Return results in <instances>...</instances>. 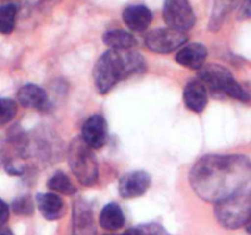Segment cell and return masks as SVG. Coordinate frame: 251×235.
<instances>
[{
	"label": "cell",
	"instance_id": "18",
	"mask_svg": "<svg viewBox=\"0 0 251 235\" xmlns=\"http://www.w3.org/2000/svg\"><path fill=\"white\" fill-rule=\"evenodd\" d=\"M17 9L14 4L0 6V33L9 34L15 28Z\"/></svg>",
	"mask_w": 251,
	"mask_h": 235
},
{
	"label": "cell",
	"instance_id": "19",
	"mask_svg": "<svg viewBox=\"0 0 251 235\" xmlns=\"http://www.w3.org/2000/svg\"><path fill=\"white\" fill-rule=\"evenodd\" d=\"M17 104L9 98H0V126L7 124L15 118Z\"/></svg>",
	"mask_w": 251,
	"mask_h": 235
},
{
	"label": "cell",
	"instance_id": "8",
	"mask_svg": "<svg viewBox=\"0 0 251 235\" xmlns=\"http://www.w3.org/2000/svg\"><path fill=\"white\" fill-rule=\"evenodd\" d=\"M82 140L92 149H100L107 143L108 125L100 114L91 115L82 126Z\"/></svg>",
	"mask_w": 251,
	"mask_h": 235
},
{
	"label": "cell",
	"instance_id": "14",
	"mask_svg": "<svg viewBox=\"0 0 251 235\" xmlns=\"http://www.w3.org/2000/svg\"><path fill=\"white\" fill-rule=\"evenodd\" d=\"M17 99L22 107L31 109H43L48 102L46 91L33 83L22 86L17 92Z\"/></svg>",
	"mask_w": 251,
	"mask_h": 235
},
{
	"label": "cell",
	"instance_id": "10",
	"mask_svg": "<svg viewBox=\"0 0 251 235\" xmlns=\"http://www.w3.org/2000/svg\"><path fill=\"white\" fill-rule=\"evenodd\" d=\"M183 98L185 105L191 112H203L207 105V87L200 78L189 81L184 88Z\"/></svg>",
	"mask_w": 251,
	"mask_h": 235
},
{
	"label": "cell",
	"instance_id": "15",
	"mask_svg": "<svg viewBox=\"0 0 251 235\" xmlns=\"http://www.w3.org/2000/svg\"><path fill=\"white\" fill-rule=\"evenodd\" d=\"M103 42L113 50H129L137 46L136 38L124 29H112L105 32Z\"/></svg>",
	"mask_w": 251,
	"mask_h": 235
},
{
	"label": "cell",
	"instance_id": "6",
	"mask_svg": "<svg viewBox=\"0 0 251 235\" xmlns=\"http://www.w3.org/2000/svg\"><path fill=\"white\" fill-rule=\"evenodd\" d=\"M163 20L168 28L185 33L193 28L195 15L189 0H164Z\"/></svg>",
	"mask_w": 251,
	"mask_h": 235
},
{
	"label": "cell",
	"instance_id": "23",
	"mask_svg": "<svg viewBox=\"0 0 251 235\" xmlns=\"http://www.w3.org/2000/svg\"><path fill=\"white\" fill-rule=\"evenodd\" d=\"M123 235H146L141 229H136V228H132V229H127L126 232Z\"/></svg>",
	"mask_w": 251,
	"mask_h": 235
},
{
	"label": "cell",
	"instance_id": "9",
	"mask_svg": "<svg viewBox=\"0 0 251 235\" xmlns=\"http://www.w3.org/2000/svg\"><path fill=\"white\" fill-rule=\"evenodd\" d=\"M151 186V175L144 170L127 173L119 181V193L124 198H135L144 195Z\"/></svg>",
	"mask_w": 251,
	"mask_h": 235
},
{
	"label": "cell",
	"instance_id": "21",
	"mask_svg": "<svg viewBox=\"0 0 251 235\" xmlns=\"http://www.w3.org/2000/svg\"><path fill=\"white\" fill-rule=\"evenodd\" d=\"M239 19H251V0H244L239 9Z\"/></svg>",
	"mask_w": 251,
	"mask_h": 235
},
{
	"label": "cell",
	"instance_id": "12",
	"mask_svg": "<svg viewBox=\"0 0 251 235\" xmlns=\"http://www.w3.org/2000/svg\"><path fill=\"white\" fill-rule=\"evenodd\" d=\"M152 12L145 5H131L123 11V20L129 29L144 32L152 22Z\"/></svg>",
	"mask_w": 251,
	"mask_h": 235
},
{
	"label": "cell",
	"instance_id": "2",
	"mask_svg": "<svg viewBox=\"0 0 251 235\" xmlns=\"http://www.w3.org/2000/svg\"><path fill=\"white\" fill-rule=\"evenodd\" d=\"M144 56L132 49L129 50L105 51L96 63L93 69V80L96 90L100 94L109 92L119 81L129 76L145 71Z\"/></svg>",
	"mask_w": 251,
	"mask_h": 235
},
{
	"label": "cell",
	"instance_id": "1",
	"mask_svg": "<svg viewBox=\"0 0 251 235\" xmlns=\"http://www.w3.org/2000/svg\"><path fill=\"white\" fill-rule=\"evenodd\" d=\"M250 162L243 156L202 157L190 171V184L203 200L221 202L248 188Z\"/></svg>",
	"mask_w": 251,
	"mask_h": 235
},
{
	"label": "cell",
	"instance_id": "4",
	"mask_svg": "<svg viewBox=\"0 0 251 235\" xmlns=\"http://www.w3.org/2000/svg\"><path fill=\"white\" fill-rule=\"evenodd\" d=\"M200 80L213 93L226 94L242 102H250L251 95L237 82L234 76L228 69L217 64H210L201 68L199 73Z\"/></svg>",
	"mask_w": 251,
	"mask_h": 235
},
{
	"label": "cell",
	"instance_id": "24",
	"mask_svg": "<svg viewBox=\"0 0 251 235\" xmlns=\"http://www.w3.org/2000/svg\"><path fill=\"white\" fill-rule=\"evenodd\" d=\"M0 235H14L11 230L9 228L4 227V225H0Z\"/></svg>",
	"mask_w": 251,
	"mask_h": 235
},
{
	"label": "cell",
	"instance_id": "13",
	"mask_svg": "<svg viewBox=\"0 0 251 235\" xmlns=\"http://www.w3.org/2000/svg\"><path fill=\"white\" fill-rule=\"evenodd\" d=\"M37 205L42 215L48 220L59 219L65 212V203L56 193H39L37 195Z\"/></svg>",
	"mask_w": 251,
	"mask_h": 235
},
{
	"label": "cell",
	"instance_id": "22",
	"mask_svg": "<svg viewBox=\"0 0 251 235\" xmlns=\"http://www.w3.org/2000/svg\"><path fill=\"white\" fill-rule=\"evenodd\" d=\"M9 215H10L9 206H7L6 203L0 198V225L5 224V223L9 220Z\"/></svg>",
	"mask_w": 251,
	"mask_h": 235
},
{
	"label": "cell",
	"instance_id": "25",
	"mask_svg": "<svg viewBox=\"0 0 251 235\" xmlns=\"http://www.w3.org/2000/svg\"><path fill=\"white\" fill-rule=\"evenodd\" d=\"M247 230H248V233H249V234L251 235V218H250V220L248 222V224H247Z\"/></svg>",
	"mask_w": 251,
	"mask_h": 235
},
{
	"label": "cell",
	"instance_id": "11",
	"mask_svg": "<svg viewBox=\"0 0 251 235\" xmlns=\"http://www.w3.org/2000/svg\"><path fill=\"white\" fill-rule=\"evenodd\" d=\"M207 56V49L201 43H190L188 46L181 47L180 50L176 53V60L181 66L199 70L203 66Z\"/></svg>",
	"mask_w": 251,
	"mask_h": 235
},
{
	"label": "cell",
	"instance_id": "20",
	"mask_svg": "<svg viewBox=\"0 0 251 235\" xmlns=\"http://www.w3.org/2000/svg\"><path fill=\"white\" fill-rule=\"evenodd\" d=\"M12 210L16 214L31 215L34 211L33 201L28 196H22V197L16 198L12 203Z\"/></svg>",
	"mask_w": 251,
	"mask_h": 235
},
{
	"label": "cell",
	"instance_id": "17",
	"mask_svg": "<svg viewBox=\"0 0 251 235\" xmlns=\"http://www.w3.org/2000/svg\"><path fill=\"white\" fill-rule=\"evenodd\" d=\"M48 188L54 192L63 193V195H74L77 191L70 178H68V175L63 171H58L49 179Z\"/></svg>",
	"mask_w": 251,
	"mask_h": 235
},
{
	"label": "cell",
	"instance_id": "16",
	"mask_svg": "<svg viewBox=\"0 0 251 235\" xmlns=\"http://www.w3.org/2000/svg\"><path fill=\"white\" fill-rule=\"evenodd\" d=\"M100 224L107 230H118L125 224V217L118 203H108L100 215Z\"/></svg>",
	"mask_w": 251,
	"mask_h": 235
},
{
	"label": "cell",
	"instance_id": "5",
	"mask_svg": "<svg viewBox=\"0 0 251 235\" xmlns=\"http://www.w3.org/2000/svg\"><path fill=\"white\" fill-rule=\"evenodd\" d=\"M68 162L71 171L81 184L93 185L98 179V163L92 148L82 140L75 137L69 147Z\"/></svg>",
	"mask_w": 251,
	"mask_h": 235
},
{
	"label": "cell",
	"instance_id": "26",
	"mask_svg": "<svg viewBox=\"0 0 251 235\" xmlns=\"http://www.w3.org/2000/svg\"><path fill=\"white\" fill-rule=\"evenodd\" d=\"M108 235H113V234H108Z\"/></svg>",
	"mask_w": 251,
	"mask_h": 235
},
{
	"label": "cell",
	"instance_id": "3",
	"mask_svg": "<svg viewBox=\"0 0 251 235\" xmlns=\"http://www.w3.org/2000/svg\"><path fill=\"white\" fill-rule=\"evenodd\" d=\"M215 214L222 227L238 229L251 218V190L247 188L216 203Z\"/></svg>",
	"mask_w": 251,
	"mask_h": 235
},
{
	"label": "cell",
	"instance_id": "7",
	"mask_svg": "<svg viewBox=\"0 0 251 235\" xmlns=\"http://www.w3.org/2000/svg\"><path fill=\"white\" fill-rule=\"evenodd\" d=\"M186 39L188 37L183 32L172 28H157L146 34L145 43L153 53L169 54L184 47Z\"/></svg>",
	"mask_w": 251,
	"mask_h": 235
}]
</instances>
